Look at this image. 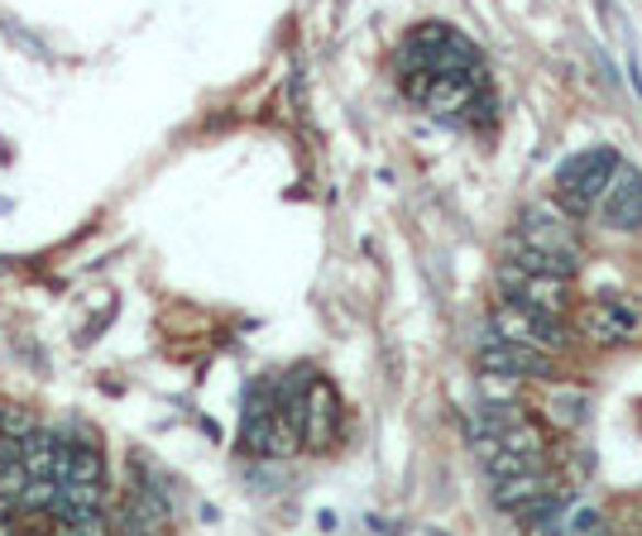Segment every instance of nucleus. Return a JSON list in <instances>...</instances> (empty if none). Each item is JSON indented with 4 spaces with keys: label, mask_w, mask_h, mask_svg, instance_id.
Listing matches in <instances>:
<instances>
[{
    "label": "nucleus",
    "mask_w": 642,
    "mask_h": 536,
    "mask_svg": "<svg viewBox=\"0 0 642 536\" xmlns=\"http://www.w3.org/2000/svg\"><path fill=\"white\" fill-rule=\"evenodd\" d=\"M613 168H619V153L605 149V144H595V149H581L575 159L561 163V173H556V197L566 212L575 216H589L595 212V202H599V192L609 187V178H613Z\"/></svg>",
    "instance_id": "nucleus-2"
},
{
    "label": "nucleus",
    "mask_w": 642,
    "mask_h": 536,
    "mask_svg": "<svg viewBox=\"0 0 642 536\" xmlns=\"http://www.w3.org/2000/svg\"><path fill=\"white\" fill-rule=\"evenodd\" d=\"M499 283L514 287L518 303H528L537 311H552V317H561L571 303V278H561V273H528V269H518L514 259L499 269Z\"/></svg>",
    "instance_id": "nucleus-7"
},
{
    "label": "nucleus",
    "mask_w": 642,
    "mask_h": 536,
    "mask_svg": "<svg viewBox=\"0 0 642 536\" xmlns=\"http://www.w3.org/2000/svg\"><path fill=\"white\" fill-rule=\"evenodd\" d=\"M34 426L38 422L34 417H24V412H0V436H10V441H24Z\"/></svg>",
    "instance_id": "nucleus-14"
},
{
    "label": "nucleus",
    "mask_w": 642,
    "mask_h": 536,
    "mask_svg": "<svg viewBox=\"0 0 642 536\" xmlns=\"http://www.w3.org/2000/svg\"><path fill=\"white\" fill-rule=\"evenodd\" d=\"M398 72H431V77H461V82H475V87H489L484 77V62L475 54L465 34H455L451 24H417L403 44V58H398Z\"/></svg>",
    "instance_id": "nucleus-1"
},
{
    "label": "nucleus",
    "mask_w": 642,
    "mask_h": 536,
    "mask_svg": "<svg viewBox=\"0 0 642 536\" xmlns=\"http://www.w3.org/2000/svg\"><path fill=\"white\" fill-rule=\"evenodd\" d=\"M475 364L484 374H508V378H552V355L532 345H518V340H504L494 331H484V340L475 345Z\"/></svg>",
    "instance_id": "nucleus-5"
},
{
    "label": "nucleus",
    "mask_w": 642,
    "mask_h": 536,
    "mask_svg": "<svg viewBox=\"0 0 642 536\" xmlns=\"http://www.w3.org/2000/svg\"><path fill=\"white\" fill-rule=\"evenodd\" d=\"M340 431V402L331 384H307V402H303V441L312 451H326Z\"/></svg>",
    "instance_id": "nucleus-8"
},
{
    "label": "nucleus",
    "mask_w": 642,
    "mask_h": 536,
    "mask_svg": "<svg viewBox=\"0 0 642 536\" xmlns=\"http://www.w3.org/2000/svg\"><path fill=\"white\" fill-rule=\"evenodd\" d=\"M547 412H552L556 426L575 431L589 417V398L581 394V388H552V398H547Z\"/></svg>",
    "instance_id": "nucleus-12"
},
{
    "label": "nucleus",
    "mask_w": 642,
    "mask_h": 536,
    "mask_svg": "<svg viewBox=\"0 0 642 536\" xmlns=\"http://www.w3.org/2000/svg\"><path fill=\"white\" fill-rule=\"evenodd\" d=\"M547 489H552V479H547L542 469L532 465V469H522V475H508V479H499V483H494V508L514 517L518 508H528L532 499H542Z\"/></svg>",
    "instance_id": "nucleus-10"
},
{
    "label": "nucleus",
    "mask_w": 642,
    "mask_h": 536,
    "mask_svg": "<svg viewBox=\"0 0 642 536\" xmlns=\"http://www.w3.org/2000/svg\"><path fill=\"white\" fill-rule=\"evenodd\" d=\"M518 240L532 244V250H542V254H552V259H561V264L581 269V240H575L571 220L561 212H552V206H522Z\"/></svg>",
    "instance_id": "nucleus-4"
},
{
    "label": "nucleus",
    "mask_w": 642,
    "mask_h": 536,
    "mask_svg": "<svg viewBox=\"0 0 642 536\" xmlns=\"http://www.w3.org/2000/svg\"><path fill=\"white\" fill-rule=\"evenodd\" d=\"M595 212L609 230H642V173L633 163L613 168V178H609V187L599 192Z\"/></svg>",
    "instance_id": "nucleus-6"
},
{
    "label": "nucleus",
    "mask_w": 642,
    "mask_h": 536,
    "mask_svg": "<svg viewBox=\"0 0 642 536\" xmlns=\"http://www.w3.org/2000/svg\"><path fill=\"white\" fill-rule=\"evenodd\" d=\"M489 331L504 335V340H518V345H532V350H547V355H556L561 345H566V326L552 311H537L528 303H499L489 317Z\"/></svg>",
    "instance_id": "nucleus-3"
},
{
    "label": "nucleus",
    "mask_w": 642,
    "mask_h": 536,
    "mask_svg": "<svg viewBox=\"0 0 642 536\" xmlns=\"http://www.w3.org/2000/svg\"><path fill=\"white\" fill-rule=\"evenodd\" d=\"M638 326H642V317H638V307L628 303V297H599V303L589 307V317H585V331L595 335L599 345H623Z\"/></svg>",
    "instance_id": "nucleus-9"
},
{
    "label": "nucleus",
    "mask_w": 642,
    "mask_h": 536,
    "mask_svg": "<svg viewBox=\"0 0 642 536\" xmlns=\"http://www.w3.org/2000/svg\"><path fill=\"white\" fill-rule=\"evenodd\" d=\"M514 422H522V408H514V402H489L484 398L475 412L465 417V431L475 441H484V436H499V431H508Z\"/></svg>",
    "instance_id": "nucleus-11"
},
{
    "label": "nucleus",
    "mask_w": 642,
    "mask_h": 536,
    "mask_svg": "<svg viewBox=\"0 0 642 536\" xmlns=\"http://www.w3.org/2000/svg\"><path fill=\"white\" fill-rule=\"evenodd\" d=\"M561 532H605V517L595 508H575V513L561 517Z\"/></svg>",
    "instance_id": "nucleus-13"
}]
</instances>
